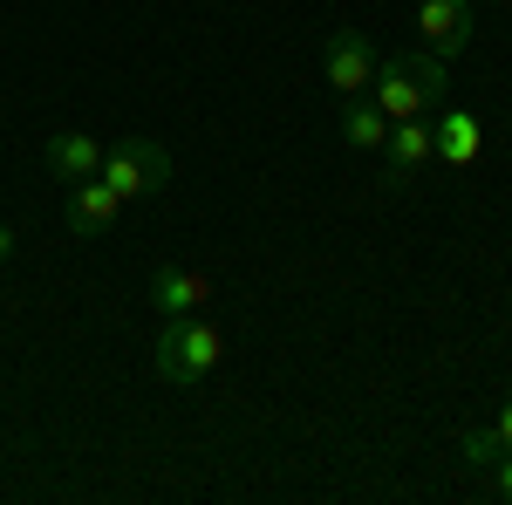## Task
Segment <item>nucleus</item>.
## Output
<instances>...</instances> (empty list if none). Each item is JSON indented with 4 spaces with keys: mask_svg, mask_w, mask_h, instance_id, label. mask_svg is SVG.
<instances>
[{
    "mask_svg": "<svg viewBox=\"0 0 512 505\" xmlns=\"http://www.w3.org/2000/svg\"><path fill=\"white\" fill-rule=\"evenodd\" d=\"M431 144H437V164H451V171H472L478 151H485V123L472 110H451V103H437L431 110Z\"/></svg>",
    "mask_w": 512,
    "mask_h": 505,
    "instance_id": "nucleus-5",
    "label": "nucleus"
},
{
    "mask_svg": "<svg viewBox=\"0 0 512 505\" xmlns=\"http://www.w3.org/2000/svg\"><path fill=\"white\" fill-rule=\"evenodd\" d=\"M458 451H465V465H485V471H492V458H499L506 444H499V430H492V424H472L465 437H458Z\"/></svg>",
    "mask_w": 512,
    "mask_h": 505,
    "instance_id": "nucleus-12",
    "label": "nucleus"
},
{
    "mask_svg": "<svg viewBox=\"0 0 512 505\" xmlns=\"http://www.w3.org/2000/svg\"><path fill=\"white\" fill-rule=\"evenodd\" d=\"M383 137H390V117H383L369 96H349V110H342V144H349V151H383Z\"/></svg>",
    "mask_w": 512,
    "mask_h": 505,
    "instance_id": "nucleus-11",
    "label": "nucleus"
},
{
    "mask_svg": "<svg viewBox=\"0 0 512 505\" xmlns=\"http://www.w3.org/2000/svg\"><path fill=\"white\" fill-rule=\"evenodd\" d=\"M123 198L103 185V178H82V185H69V205H62V226L76 239H103L110 226H117Z\"/></svg>",
    "mask_w": 512,
    "mask_h": 505,
    "instance_id": "nucleus-7",
    "label": "nucleus"
},
{
    "mask_svg": "<svg viewBox=\"0 0 512 505\" xmlns=\"http://www.w3.org/2000/svg\"><path fill=\"white\" fill-rule=\"evenodd\" d=\"M383 164H390L396 185H410L417 171H431V164H437L431 117H403V123H390V137H383Z\"/></svg>",
    "mask_w": 512,
    "mask_h": 505,
    "instance_id": "nucleus-8",
    "label": "nucleus"
},
{
    "mask_svg": "<svg viewBox=\"0 0 512 505\" xmlns=\"http://www.w3.org/2000/svg\"><path fill=\"white\" fill-rule=\"evenodd\" d=\"M472 7H478V0H472Z\"/></svg>",
    "mask_w": 512,
    "mask_h": 505,
    "instance_id": "nucleus-16",
    "label": "nucleus"
},
{
    "mask_svg": "<svg viewBox=\"0 0 512 505\" xmlns=\"http://www.w3.org/2000/svg\"><path fill=\"white\" fill-rule=\"evenodd\" d=\"M492 430H499V444L512 451V389H506V403H499V417H492Z\"/></svg>",
    "mask_w": 512,
    "mask_h": 505,
    "instance_id": "nucleus-14",
    "label": "nucleus"
},
{
    "mask_svg": "<svg viewBox=\"0 0 512 505\" xmlns=\"http://www.w3.org/2000/svg\"><path fill=\"white\" fill-rule=\"evenodd\" d=\"M219 355H226V335L205 321V314H178V321H164V335H158V376L164 383H178V389H192L205 383L212 369H219Z\"/></svg>",
    "mask_w": 512,
    "mask_h": 505,
    "instance_id": "nucleus-2",
    "label": "nucleus"
},
{
    "mask_svg": "<svg viewBox=\"0 0 512 505\" xmlns=\"http://www.w3.org/2000/svg\"><path fill=\"white\" fill-rule=\"evenodd\" d=\"M14 260V226H0V267Z\"/></svg>",
    "mask_w": 512,
    "mask_h": 505,
    "instance_id": "nucleus-15",
    "label": "nucleus"
},
{
    "mask_svg": "<svg viewBox=\"0 0 512 505\" xmlns=\"http://www.w3.org/2000/svg\"><path fill=\"white\" fill-rule=\"evenodd\" d=\"M444 89H451V62L431 55V48H417V55H383L376 62L369 103L390 123H403V117H431L437 103H444Z\"/></svg>",
    "mask_w": 512,
    "mask_h": 505,
    "instance_id": "nucleus-1",
    "label": "nucleus"
},
{
    "mask_svg": "<svg viewBox=\"0 0 512 505\" xmlns=\"http://www.w3.org/2000/svg\"><path fill=\"white\" fill-rule=\"evenodd\" d=\"M41 164H48L55 185H82V178L103 171V144H96L89 130H55V137L41 144Z\"/></svg>",
    "mask_w": 512,
    "mask_h": 505,
    "instance_id": "nucleus-9",
    "label": "nucleus"
},
{
    "mask_svg": "<svg viewBox=\"0 0 512 505\" xmlns=\"http://www.w3.org/2000/svg\"><path fill=\"white\" fill-rule=\"evenodd\" d=\"M376 48H369V35L362 28H335L328 35V48H321V69H328V89L335 96H369V82H376Z\"/></svg>",
    "mask_w": 512,
    "mask_h": 505,
    "instance_id": "nucleus-4",
    "label": "nucleus"
},
{
    "mask_svg": "<svg viewBox=\"0 0 512 505\" xmlns=\"http://www.w3.org/2000/svg\"><path fill=\"white\" fill-rule=\"evenodd\" d=\"M417 41L451 62L472 41V0H417Z\"/></svg>",
    "mask_w": 512,
    "mask_h": 505,
    "instance_id": "nucleus-6",
    "label": "nucleus"
},
{
    "mask_svg": "<svg viewBox=\"0 0 512 505\" xmlns=\"http://www.w3.org/2000/svg\"><path fill=\"white\" fill-rule=\"evenodd\" d=\"M205 301H212V273H198V267H158L151 273V308H158L164 321L205 314Z\"/></svg>",
    "mask_w": 512,
    "mask_h": 505,
    "instance_id": "nucleus-10",
    "label": "nucleus"
},
{
    "mask_svg": "<svg viewBox=\"0 0 512 505\" xmlns=\"http://www.w3.org/2000/svg\"><path fill=\"white\" fill-rule=\"evenodd\" d=\"M110 192L130 205V198H151L171 185V151L164 144H151V137H123V144H110L103 151V171H96Z\"/></svg>",
    "mask_w": 512,
    "mask_h": 505,
    "instance_id": "nucleus-3",
    "label": "nucleus"
},
{
    "mask_svg": "<svg viewBox=\"0 0 512 505\" xmlns=\"http://www.w3.org/2000/svg\"><path fill=\"white\" fill-rule=\"evenodd\" d=\"M492 492L512 505V451H499V458H492Z\"/></svg>",
    "mask_w": 512,
    "mask_h": 505,
    "instance_id": "nucleus-13",
    "label": "nucleus"
}]
</instances>
